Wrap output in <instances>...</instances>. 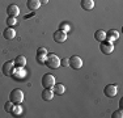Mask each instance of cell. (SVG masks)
<instances>
[{
    "mask_svg": "<svg viewBox=\"0 0 123 118\" xmlns=\"http://www.w3.org/2000/svg\"><path fill=\"white\" fill-rule=\"evenodd\" d=\"M45 64L49 67V68H51V70H56V68H59V67H60V58L58 57L56 54L47 55Z\"/></svg>",
    "mask_w": 123,
    "mask_h": 118,
    "instance_id": "cell-1",
    "label": "cell"
},
{
    "mask_svg": "<svg viewBox=\"0 0 123 118\" xmlns=\"http://www.w3.org/2000/svg\"><path fill=\"white\" fill-rule=\"evenodd\" d=\"M9 100L13 102L14 105L22 104V101H24V92H22L20 88H16V89H13L12 92H11V94H9Z\"/></svg>",
    "mask_w": 123,
    "mask_h": 118,
    "instance_id": "cell-2",
    "label": "cell"
},
{
    "mask_svg": "<svg viewBox=\"0 0 123 118\" xmlns=\"http://www.w3.org/2000/svg\"><path fill=\"white\" fill-rule=\"evenodd\" d=\"M55 76L51 75V73H45V75L42 76V87L43 88H51L55 85Z\"/></svg>",
    "mask_w": 123,
    "mask_h": 118,
    "instance_id": "cell-3",
    "label": "cell"
},
{
    "mask_svg": "<svg viewBox=\"0 0 123 118\" xmlns=\"http://www.w3.org/2000/svg\"><path fill=\"white\" fill-rule=\"evenodd\" d=\"M104 93L106 97H110V98L115 97L117 94H118V85L117 84H107L106 87L104 88Z\"/></svg>",
    "mask_w": 123,
    "mask_h": 118,
    "instance_id": "cell-4",
    "label": "cell"
},
{
    "mask_svg": "<svg viewBox=\"0 0 123 118\" xmlns=\"http://www.w3.org/2000/svg\"><path fill=\"white\" fill-rule=\"evenodd\" d=\"M14 68H16V66H14V62H13V60H8V62H5V63L3 64L1 71H3V73H4L5 76H12Z\"/></svg>",
    "mask_w": 123,
    "mask_h": 118,
    "instance_id": "cell-5",
    "label": "cell"
},
{
    "mask_svg": "<svg viewBox=\"0 0 123 118\" xmlns=\"http://www.w3.org/2000/svg\"><path fill=\"white\" fill-rule=\"evenodd\" d=\"M69 66L75 70H80L83 67V59L79 55H74V57L69 58Z\"/></svg>",
    "mask_w": 123,
    "mask_h": 118,
    "instance_id": "cell-6",
    "label": "cell"
},
{
    "mask_svg": "<svg viewBox=\"0 0 123 118\" xmlns=\"http://www.w3.org/2000/svg\"><path fill=\"white\" fill-rule=\"evenodd\" d=\"M52 38H54V41H55L56 43H63V42H66V41H67V33L59 29V30L54 32Z\"/></svg>",
    "mask_w": 123,
    "mask_h": 118,
    "instance_id": "cell-7",
    "label": "cell"
},
{
    "mask_svg": "<svg viewBox=\"0 0 123 118\" xmlns=\"http://www.w3.org/2000/svg\"><path fill=\"white\" fill-rule=\"evenodd\" d=\"M99 50H101V52H104V54H111V52L114 51V43H109V42H101V45H99Z\"/></svg>",
    "mask_w": 123,
    "mask_h": 118,
    "instance_id": "cell-8",
    "label": "cell"
},
{
    "mask_svg": "<svg viewBox=\"0 0 123 118\" xmlns=\"http://www.w3.org/2000/svg\"><path fill=\"white\" fill-rule=\"evenodd\" d=\"M26 71H25V67H22V68H20V67H16L13 71V78L16 79V80H21V79H25L26 78Z\"/></svg>",
    "mask_w": 123,
    "mask_h": 118,
    "instance_id": "cell-9",
    "label": "cell"
},
{
    "mask_svg": "<svg viewBox=\"0 0 123 118\" xmlns=\"http://www.w3.org/2000/svg\"><path fill=\"white\" fill-rule=\"evenodd\" d=\"M118 38H119V32L118 30H114V29H113V30H109L106 33V39H105V41H106V42H109V43H114L117 39H118Z\"/></svg>",
    "mask_w": 123,
    "mask_h": 118,
    "instance_id": "cell-10",
    "label": "cell"
},
{
    "mask_svg": "<svg viewBox=\"0 0 123 118\" xmlns=\"http://www.w3.org/2000/svg\"><path fill=\"white\" fill-rule=\"evenodd\" d=\"M3 35H4V38L7 41H11V39H13V38L16 37V30H14L12 26H8V28L3 32Z\"/></svg>",
    "mask_w": 123,
    "mask_h": 118,
    "instance_id": "cell-11",
    "label": "cell"
},
{
    "mask_svg": "<svg viewBox=\"0 0 123 118\" xmlns=\"http://www.w3.org/2000/svg\"><path fill=\"white\" fill-rule=\"evenodd\" d=\"M7 13H8V16L17 17L20 14V8L17 7L16 4H11V5H8V8H7Z\"/></svg>",
    "mask_w": 123,
    "mask_h": 118,
    "instance_id": "cell-12",
    "label": "cell"
},
{
    "mask_svg": "<svg viewBox=\"0 0 123 118\" xmlns=\"http://www.w3.org/2000/svg\"><path fill=\"white\" fill-rule=\"evenodd\" d=\"M52 92H54V94L62 96V94H64V92H66V87L62 83H55V85L52 87Z\"/></svg>",
    "mask_w": 123,
    "mask_h": 118,
    "instance_id": "cell-13",
    "label": "cell"
},
{
    "mask_svg": "<svg viewBox=\"0 0 123 118\" xmlns=\"http://www.w3.org/2000/svg\"><path fill=\"white\" fill-rule=\"evenodd\" d=\"M54 92H52L51 88H45V89L42 91V98L45 100V101H51L52 98H54Z\"/></svg>",
    "mask_w": 123,
    "mask_h": 118,
    "instance_id": "cell-14",
    "label": "cell"
},
{
    "mask_svg": "<svg viewBox=\"0 0 123 118\" xmlns=\"http://www.w3.org/2000/svg\"><path fill=\"white\" fill-rule=\"evenodd\" d=\"M26 5H28L29 11H37L41 7V0H28Z\"/></svg>",
    "mask_w": 123,
    "mask_h": 118,
    "instance_id": "cell-15",
    "label": "cell"
},
{
    "mask_svg": "<svg viewBox=\"0 0 123 118\" xmlns=\"http://www.w3.org/2000/svg\"><path fill=\"white\" fill-rule=\"evenodd\" d=\"M81 8L84 11H92L94 8V0H81Z\"/></svg>",
    "mask_w": 123,
    "mask_h": 118,
    "instance_id": "cell-16",
    "label": "cell"
},
{
    "mask_svg": "<svg viewBox=\"0 0 123 118\" xmlns=\"http://www.w3.org/2000/svg\"><path fill=\"white\" fill-rule=\"evenodd\" d=\"M14 66L16 67H20V68H22V67L26 66V58L24 57V55H18L16 59H14Z\"/></svg>",
    "mask_w": 123,
    "mask_h": 118,
    "instance_id": "cell-17",
    "label": "cell"
},
{
    "mask_svg": "<svg viewBox=\"0 0 123 118\" xmlns=\"http://www.w3.org/2000/svg\"><path fill=\"white\" fill-rule=\"evenodd\" d=\"M94 39L98 41V42H104L105 39H106V32L102 30V29H99L94 33Z\"/></svg>",
    "mask_w": 123,
    "mask_h": 118,
    "instance_id": "cell-18",
    "label": "cell"
},
{
    "mask_svg": "<svg viewBox=\"0 0 123 118\" xmlns=\"http://www.w3.org/2000/svg\"><path fill=\"white\" fill-rule=\"evenodd\" d=\"M12 114H13L14 117L21 116V114H22V108H21V104H17V105H14V106H13V109H12Z\"/></svg>",
    "mask_w": 123,
    "mask_h": 118,
    "instance_id": "cell-19",
    "label": "cell"
},
{
    "mask_svg": "<svg viewBox=\"0 0 123 118\" xmlns=\"http://www.w3.org/2000/svg\"><path fill=\"white\" fill-rule=\"evenodd\" d=\"M13 106H14V104H13V102L9 100V101H7V102H5V105H4V110L7 111V113H12Z\"/></svg>",
    "mask_w": 123,
    "mask_h": 118,
    "instance_id": "cell-20",
    "label": "cell"
},
{
    "mask_svg": "<svg viewBox=\"0 0 123 118\" xmlns=\"http://www.w3.org/2000/svg\"><path fill=\"white\" fill-rule=\"evenodd\" d=\"M46 58H47V54H37V62L39 64H45L46 62Z\"/></svg>",
    "mask_w": 123,
    "mask_h": 118,
    "instance_id": "cell-21",
    "label": "cell"
},
{
    "mask_svg": "<svg viewBox=\"0 0 123 118\" xmlns=\"http://www.w3.org/2000/svg\"><path fill=\"white\" fill-rule=\"evenodd\" d=\"M59 29H60V30H63V32H66V33H68V32L71 30V25H69L68 22H62L60 26H59Z\"/></svg>",
    "mask_w": 123,
    "mask_h": 118,
    "instance_id": "cell-22",
    "label": "cell"
},
{
    "mask_svg": "<svg viewBox=\"0 0 123 118\" xmlns=\"http://www.w3.org/2000/svg\"><path fill=\"white\" fill-rule=\"evenodd\" d=\"M7 24H8V26H13L17 24V19L16 17H13V16H8V19H7Z\"/></svg>",
    "mask_w": 123,
    "mask_h": 118,
    "instance_id": "cell-23",
    "label": "cell"
},
{
    "mask_svg": "<svg viewBox=\"0 0 123 118\" xmlns=\"http://www.w3.org/2000/svg\"><path fill=\"white\" fill-rule=\"evenodd\" d=\"M111 117H113V118H122V117H123V111H122V109H119V110L114 111Z\"/></svg>",
    "mask_w": 123,
    "mask_h": 118,
    "instance_id": "cell-24",
    "label": "cell"
},
{
    "mask_svg": "<svg viewBox=\"0 0 123 118\" xmlns=\"http://www.w3.org/2000/svg\"><path fill=\"white\" fill-rule=\"evenodd\" d=\"M60 66L68 67V66H69V58H63V59H60Z\"/></svg>",
    "mask_w": 123,
    "mask_h": 118,
    "instance_id": "cell-25",
    "label": "cell"
},
{
    "mask_svg": "<svg viewBox=\"0 0 123 118\" xmlns=\"http://www.w3.org/2000/svg\"><path fill=\"white\" fill-rule=\"evenodd\" d=\"M37 54H47V49L46 47H38Z\"/></svg>",
    "mask_w": 123,
    "mask_h": 118,
    "instance_id": "cell-26",
    "label": "cell"
},
{
    "mask_svg": "<svg viewBox=\"0 0 123 118\" xmlns=\"http://www.w3.org/2000/svg\"><path fill=\"white\" fill-rule=\"evenodd\" d=\"M49 0H41V4H47Z\"/></svg>",
    "mask_w": 123,
    "mask_h": 118,
    "instance_id": "cell-27",
    "label": "cell"
},
{
    "mask_svg": "<svg viewBox=\"0 0 123 118\" xmlns=\"http://www.w3.org/2000/svg\"><path fill=\"white\" fill-rule=\"evenodd\" d=\"M119 105H121V109L123 108V100H121V102H119Z\"/></svg>",
    "mask_w": 123,
    "mask_h": 118,
    "instance_id": "cell-28",
    "label": "cell"
}]
</instances>
